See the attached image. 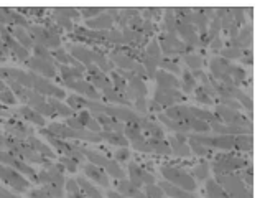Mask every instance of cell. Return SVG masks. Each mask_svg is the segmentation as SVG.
<instances>
[{"label":"cell","instance_id":"cell-28","mask_svg":"<svg viewBox=\"0 0 265 198\" xmlns=\"http://www.w3.org/2000/svg\"><path fill=\"white\" fill-rule=\"evenodd\" d=\"M142 131H145L152 139H165V132H163V129L155 121H152L150 117L145 119V124H144Z\"/></svg>","mask_w":265,"mask_h":198},{"label":"cell","instance_id":"cell-34","mask_svg":"<svg viewBox=\"0 0 265 198\" xmlns=\"http://www.w3.org/2000/svg\"><path fill=\"white\" fill-rule=\"evenodd\" d=\"M234 149L242 152H252V134H242L236 135V144Z\"/></svg>","mask_w":265,"mask_h":198},{"label":"cell","instance_id":"cell-51","mask_svg":"<svg viewBox=\"0 0 265 198\" xmlns=\"http://www.w3.org/2000/svg\"><path fill=\"white\" fill-rule=\"evenodd\" d=\"M53 19L56 20V24H58V27H63L64 30H74V25L71 24L70 19H66V17L60 15V14H53Z\"/></svg>","mask_w":265,"mask_h":198},{"label":"cell","instance_id":"cell-7","mask_svg":"<svg viewBox=\"0 0 265 198\" xmlns=\"http://www.w3.org/2000/svg\"><path fill=\"white\" fill-rule=\"evenodd\" d=\"M66 86L70 89H74V91L80 93L81 96H86V98L91 101H99L102 98V94L98 93V89H96L89 81H86V79H72V81L66 83Z\"/></svg>","mask_w":265,"mask_h":198},{"label":"cell","instance_id":"cell-61","mask_svg":"<svg viewBox=\"0 0 265 198\" xmlns=\"http://www.w3.org/2000/svg\"><path fill=\"white\" fill-rule=\"evenodd\" d=\"M30 198H54V196L48 195V193H44V191H43L42 188H38V190L30 191Z\"/></svg>","mask_w":265,"mask_h":198},{"label":"cell","instance_id":"cell-4","mask_svg":"<svg viewBox=\"0 0 265 198\" xmlns=\"http://www.w3.org/2000/svg\"><path fill=\"white\" fill-rule=\"evenodd\" d=\"M158 45L162 50V55H165L166 58H173L176 55H188L193 53L194 48H190L188 45H184L182 40H180L176 35H172V33H162L158 37Z\"/></svg>","mask_w":265,"mask_h":198},{"label":"cell","instance_id":"cell-54","mask_svg":"<svg viewBox=\"0 0 265 198\" xmlns=\"http://www.w3.org/2000/svg\"><path fill=\"white\" fill-rule=\"evenodd\" d=\"M114 157L117 162H127L128 158H130V150H128V147H119V149L116 150Z\"/></svg>","mask_w":265,"mask_h":198},{"label":"cell","instance_id":"cell-19","mask_svg":"<svg viewBox=\"0 0 265 198\" xmlns=\"http://www.w3.org/2000/svg\"><path fill=\"white\" fill-rule=\"evenodd\" d=\"M158 186L163 190V193L170 195L172 198H196L191 191H186L183 188H180V186L172 185L168 182H162V183H158Z\"/></svg>","mask_w":265,"mask_h":198},{"label":"cell","instance_id":"cell-29","mask_svg":"<svg viewBox=\"0 0 265 198\" xmlns=\"http://www.w3.org/2000/svg\"><path fill=\"white\" fill-rule=\"evenodd\" d=\"M182 76H183V81H180V84H182V88H183V94L186 96L188 93H193L196 86H198V81H196L194 76L191 75L190 70H183Z\"/></svg>","mask_w":265,"mask_h":198},{"label":"cell","instance_id":"cell-23","mask_svg":"<svg viewBox=\"0 0 265 198\" xmlns=\"http://www.w3.org/2000/svg\"><path fill=\"white\" fill-rule=\"evenodd\" d=\"M206 195L208 198H230L214 178H206Z\"/></svg>","mask_w":265,"mask_h":198},{"label":"cell","instance_id":"cell-33","mask_svg":"<svg viewBox=\"0 0 265 198\" xmlns=\"http://www.w3.org/2000/svg\"><path fill=\"white\" fill-rule=\"evenodd\" d=\"M102 96H104V98H106L107 101H110V103H114V104H120V106H127V107L130 106V103H128V101H127L126 98H124L122 94L117 93L112 86H110V88H107V89H104V91H102Z\"/></svg>","mask_w":265,"mask_h":198},{"label":"cell","instance_id":"cell-24","mask_svg":"<svg viewBox=\"0 0 265 198\" xmlns=\"http://www.w3.org/2000/svg\"><path fill=\"white\" fill-rule=\"evenodd\" d=\"M148 145L154 154H158V155H172V147L170 144L166 142L165 139H152L148 137Z\"/></svg>","mask_w":265,"mask_h":198},{"label":"cell","instance_id":"cell-22","mask_svg":"<svg viewBox=\"0 0 265 198\" xmlns=\"http://www.w3.org/2000/svg\"><path fill=\"white\" fill-rule=\"evenodd\" d=\"M100 139L107 140L110 145H117V147H128V140L124 134H117V132H110V131H102L99 132Z\"/></svg>","mask_w":265,"mask_h":198},{"label":"cell","instance_id":"cell-14","mask_svg":"<svg viewBox=\"0 0 265 198\" xmlns=\"http://www.w3.org/2000/svg\"><path fill=\"white\" fill-rule=\"evenodd\" d=\"M89 30H98V32H106V30H110L112 27H114V19L110 17V14H100L99 17H96L94 20H88Z\"/></svg>","mask_w":265,"mask_h":198},{"label":"cell","instance_id":"cell-58","mask_svg":"<svg viewBox=\"0 0 265 198\" xmlns=\"http://www.w3.org/2000/svg\"><path fill=\"white\" fill-rule=\"evenodd\" d=\"M238 101H240V103H242V106H244L246 107V109L247 111H249L250 112V114H252V98H250V96L249 94H247V93H244V91H242L239 96H238Z\"/></svg>","mask_w":265,"mask_h":198},{"label":"cell","instance_id":"cell-35","mask_svg":"<svg viewBox=\"0 0 265 198\" xmlns=\"http://www.w3.org/2000/svg\"><path fill=\"white\" fill-rule=\"evenodd\" d=\"M104 170H106V173L112 175V177L117 180H126V172L122 170V167L119 165V162L117 160H110L109 158V162H107V165L104 167Z\"/></svg>","mask_w":265,"mask_h":198},{"label":"cell","instance_id":"cell-52","mask_svg":"<svg viewBox=\"0 0 265 198\" xmlns=\"http://www.w3.org/2000/svg\"><path fill=\"white\" fill-rule=\"evenodd\" d=\"M80 12H81V15L84 17V19L91 20L92 17H99L100 14H104L106 9H88V7H82V9H80Z\"/></svg>","mask_w":265,"mask_h":198},{"label":"cell","instance_id":"cell-18","mask_svg":"<svg viewBox=\"0 0 265 198\" xmlns=\"http://www.w3.org/2000/svg\"><path fill=\"white\" fill-rule=\"evenodd\" d=\"M165 116L170 117V119H174V121H186V119H193L191 111H190V106H184V104L168 107Z\"/></svg>","mask_w":265,"mask_h":198},{"label":"cell","instance_id":"cell-46","mask_svg":"<svg viewBox=\"0 0 265 198\" xmlns=\"http://www.w3.org/2000/svg\"><path fill=\"white\" fill-rule=\"evenodd\" d=\"M107 42L109 43H114L117 47H120L126 42H124V35L119 28H110V30H107Z\"/></svg>","mask_w":265,"mask_h":198},{"label":"cell","instance_id":"cell-15","mask_svg":"<svg viewBox=\"0 0 265 198\" xmlns=\"http://www.w3.org/2000/svg\"><path fill=\"white\" fill-rule=\"evenodd\" d=\"M71 55L72 58L76 61H80L81 65H92V56H94V52L92 50H89L86 47H81V45H72L71 47Z\"/></svg>","mask_w":265,"mask_h":198},{"label":"cell","instance_id":"cell-26","mask_svg":"<svg viewBox=\"0 0 265 198\" xmlns=\"http://www.w3.org/2000/svg\"><path fill=\"white\" fill-rule=\"evenodd\" d=\"M16 112H18V114L24 117V119H26V121H30V122H33V124H38V126H44V119H43V116L38 114V112H36L35 109H32V107L22 106V107H18V109H16Z\"/></svg>","mask_w":265,"mask_h":198},{"label":"cell","instance_id":"cell-27","mask_svg":"<svg viewBox=\"0 0 265 198\" xmlns=\"http://www.w3.org/2000/svg\"><path fill=\"white\" fill-rule=\"evenodd\" d=\"M78 185H80V188L82 191V195L84 196H88V198H102V195H100V191L96 188V186L89 182V180H86L84 177H80L76 180Z\"/></svg>","mask_w":265,"mask_h":198},{"label":"cell","instance_id":"cell-3","mask_svg":"<svg viewBox=\"0 0 265 198\" xmlns=\"http://www.w3.org/2000/svg\"><path fill=\"white\" fill-rule=\"evenodd\" d=\"M162 175L166 178L168 183L176 185L186 191H193L196 188V180L193 178V175H190L186 170H183V168H178L173 165H163Z\"/></svg>","mask_w":265,"mask_h":198},{"label":"cell","instance_id":"cell-40","mask_svg":"<svg viewBox=\"0 0 265 198\" xmlns=\"http://www.w3.org/2000/svg\"><path fill=\"white\" fill-rule=\"evenodd\" d=\"M210 172H211L210 163H208V162H200L198 165H194V168H193V178L206 180V178H210Z\"/></svg>","mask_w":265,"mask_h":198},{"label":"cell","instance_id":"cell-1","mask_svg":"<svg viewBox=\"0 0 265 198\" xmlns=\"http://www.w3.org/2000/svg\"><path fill=\"white\" fill-rule=\"evenodd\" d=\"M249 165H250V162L247 157H242L238 154H222L214 158L212 170L216 175L232 173L234 170H242V168H246Z\"/></svg>","mask_w":265,"mask_h":198},{"label":"cell","instance_id":"cell-16","mask_svg":"<svg viewBox=\"0 0 265 198\" xmlns=\"http://www.w3.org/2000/svg\"><path fill=\"white\" fill-rule=\"evenodd\" d=\"M84 172L91 180L94 182H98L99 185L102 186H109V178H107V173L104 168H100L98 165H92V163H88L86 167H84Z\"/></svg>","mask_w":265,"mask_h":198},{"label":"cell","instance_id":"cell-44","mask_svg":"<svg viewBox=\"0 0 265 198\" xmlns=\"http://www.w3.org/2000/svg\"><path fill=\"white\" fill-rule=\"evenodd\" d=\"M66 191H68V198H86L82 195V191L80 188V185H78V182L72 178H70L66 182Z\"/></svg>","mask_w":265,"mask_h":198},{"label":"cell","instance_id":"cell-31","mask_svg":"<svg viewBox=\"0 0 265 198\" xmlns=\"http://www.w3.org/2000/svg\"><path fill=\"white\" fill-rule=\"evenodd\" d=\"M183 61L188 65L190 71H196V70H202V65H204V60L200 53H188L183 56Z\"/></svg>","mask_w":265,"mask_h":198},{"label":"cell","instance_id":"cell-32","mask_svg":"<svg viewBox=\"0 0 265 198\" xmlns=\"http://www.w3.org/2000/svg\"><path fill=\"white\" fill-rule=\"evenodd\" d=\"M48 104L53 107V111L56 112V116H63V117H72V111L70 106H66L61 103L60 99H56V98H52L48 101Z\"/></svg>","mask_w":265,"mask_h":198},{"label":"cell","instance_id":"cell-13","mask_svg":"<svg viewBox=\"0 0 265 198\" xmlns=\"http://www.w3.org/2000/svg\"><path fill=\"white\" fill-rule=\"evenodd\" d=\"M155 79H156V88H163V89H178L182 84H180V79L172 75L168 71H156L155 73Z\"/></svg>","mask_w":265,"mask_h":198},{"label":"cell","instance_id":"cell-6","mask_svg":"<svg viewBox=\"0 0 265 198\" xmlns=\"http://www.w3.org/2000/svg\"><path fill=\"white\" fill-rule=\"evenodd\" d=\"M186 99V96L178 91V89H163V88H156L155 91V98L154 101L160 107H172V106H176V103H182V101Z\"/></svg>","mask_w":265,"mask_h":198},{"label":"cell","instance_id":"cell-50","mask_svg":"<svg viewBox=\"0 0 265 198\" xmlns=\"http://www.w3.org/2000/svg\"><path fill=\"white\" fill-rule=\"evenodd\" d=\"M60 163L66 168L68 172H76L78 170V162L74 160V158H71V157L63 155L60 158Z\"/></svg>","mask_w":265,"mask_h":198},{"label":"cell","instance_id":"cell-10","mask_svg":"<svg viewBox=\"0 0 265 198\" xmlns=\"http://www.w3.org/2000/svg\"><path fill=\"white\" fill-rule=\"evenodd\" d=\"M26 65L30 66L32 70H35L36 73H40V75L46 76V78H54L56 76V71H54V66H53V65H58L56 61H48V60L38 58V56H33V58L26 60Z\"/></svg>","mask_w":265,"mask_h":198},{"label":"cell","instance_id":"cell-2","mask_svg":"<svg viewBox=\"0 0 265 198\" xmlns=\"http://www.w3.org/2000/svg\"><path fill=\"white\" fill-rule=\"evenodd\" d=\"M216 182L222 186L230 198H252V190L246 186V183L234 173H221L216 175Z\"/></svg>","mask_w":265,"mask_h":198},{"label":"cell","instance_id":"cell-30","mask_svg":"<svg viewBox=\"0 0 265 198\" xmlns=\"http://www.w3.org/2000/svg\"><path fill=\"white\" fill-rule=\"evenodd\" d=\"M81 154L86 155L89 160H91L92 165H98L100 168H104L107 165V162H109V158H107L106 155L102 154H99V152H96V150H89V149H81Z\"/></svg>","mask_w":265,"mask_h":198},{"label":"cell","instance_id":"cell-45","mask_svg":"<svg viewBox=\"0 0 265 198\" xmlns=\"http://www.w3.org/2000/svg\"><path fill=\"white\" fill-rule=\"evenodd\" d=\"M68 106H70L72 111H80L82 107H88V99L81 98V96L71 94V96H68Z\"/></svg>","mask_w":265,"mask_h":198},{"label":"cell","instance_id":"cell-17","mask_svg":"<svg viewBox=\"0 0 265 198\" xmlns=\"http://www.w3.org/2000/svg\"><path fill=\"white\" fill-rule=\"evenodd\" d=\"M122 35H124V42H126L128 47L142 50V47L146 43V37H144L142 33H138V32L130 30V28H124Z\"/></svg>","mask_w":265,"mask_h":198},{"label":"cell","instance_id":"cell-20","mask_svg":"<svg viewBox=\"0 0 265 198\" xmlns=\"http://www.w3.org/2000/svg\"><path fill=\"white\" fill-rule=\"evenodd\" d=\"M144 173H145V170L138 165L137 162L128 163V178H130L128 182H130L134 186H137V188L144 186Z\"/></svg>","mask_w":265,"mask_h":198},{"label":"cell","instance_id":"cell-55","mask_svg":"<svg viewBox=\"0 0 265 198\" xmlns=\"http://www.w3.org/2000/svg\"><path fill=\"white\" fill-rule=\"evenodd\" d=\"M132 149H135V150H138V152H152V149H150V145H148V140H146L145 137L144 139H140V140H135V142H132Z\"/></svg>","mask_w":265,"mask_h":198},{"label":"cell","instance_id":"cell-8","mask_svg":"<svg viewBox=\"0 0 265 198\" xmlns=\"http://www.w3.org/2000/svg\"><path fill=\"white\" fill-rule=\"evenodd\" d=\"M168 144L172 147V154L176 155V157H184L188 158L191 155V150H190V145H188V137H186V134H173L170 135V139H168Z\"/></svg>","mask_w":265,"mask_h":198},{"label":"cell","instance_id":"cell-37","mask_svg":"<svg viewBox=\"0 0 265 198\" xmlns=\"http://www.w3.org/2000/svg\"><path fill=\"white\" fill-rule=\"evenodd\" d=\"M110 83H112V88L116 89L119 94H126V89H127V83L126 79H124L117 71H110Z\"/></svg>","mask_w":265,"mask_h":198},{"label":"cell","instance_id":"cell-47","mask_svg":"<svg viewBox=\"0 0 265 198\" xmlns=\"http://www.w3.org/2000/svg\"><path fill=\"white\" fill-rule=\"evenodd\" d=\"M221 55H222V58L224 60H240V56H242V50L239 48H236V47H226L221 50Z\"/></svg>","mask_w":265,"mask_h":198},{"label":"cell","instance_id":"cell-9","mask_svg":"<svg viewBox=\"0 0 265 198\" xmlns=\"http://www.w3.org/2000/svg\"><path fill=\"white\" fill-rule=\"evenodd\" d=\"M124 98H126L128 103L134 99H140V98H146V84L144 79H140L138 76H134L130 81L127 84V89H126V94H124Z\"/></svg>","mask_w":265,"mask_h":198},{"label":"cell","instance_id":"cell-39","mask_svg":"<svg viewBox=\"0 0 265 198\" xmlns=\"http://www.w3.org/2000/svg\"><path fill=\"white\" fill-rule=\"evenodd\" d=\"M144 55L146 56V58H152V60H155V61H158V63H160V60H162V50H160L158 42H156V40L150 42L148 47L145 48Z\"/></svg>","mask_w":265,"mask_h":198},{"label":"cell","instance_id":"cell-36","mask_svg":"<svg viewBox=\"0 0 265 198\" xmlns=\"http://www.w3.org/2000/svg\"><path fill=\"white\" fill-rule=\"evenodd\" d=\"M186 127H188V131H196V132H210L211 131V126L204 121H200V119H186L184 121Z\"/></svg>","mask_w":265,"mask_h":198},{"label":"cell","instance_id":"cell-43","mask_svg":"<svg viewBox=\"0 0 265 198\" xmlns=\"http://www.w3.org/2000/svg\"><path fill=\"white\" fill-rule=\"evenodd\" d=\"M165 30L166 33H172V35H176V19H174L173 9H166L165 10Z\"/></svg>","mask_w":265,"mask_h":198},{"label":"cell","instance_id":"cell-11","mask_svg":"<svg viewBox=\"0 0 265 198\" xmlns=\"http://www.w3.org/2000/svg\"><path fill=\"white\" fill-rule=\"evenodd\" d=\"M86 70L89 73V79H91V84L96 88V89H107V88H110L112 86V83H110V78L106 75L104 71H100L98 66L96 65H89L86 66Z\"/></svg>","mask_w":265,"mask_h":198},{"label":"cell","instance_id":"cell-25","mask_svg":"<svg viewBox=\"0 0 265 198\" xmlns=\"http://www.w3.org/2000/svg\"><path fill=\"white\" fill-rule=\"evenodd\" d=\"M158 119L160 121L165 124V126L170 129V131H173L174 134H184V132H190L188 131V127H186V124L184 121H174V119H170V117H166L163 112H160L158 114Z\"/></svg>","mask_w":265,"mask_h":198},{"label":"cell","instance_id":"cell-48","mask_svg":"<svg viewBox=\"0 0 265 198\" xmlns=\"http://www.w3.org/2000/svg\"><path fill=\"white\" fill-rule=\"evenodd\" d=\"M194 96H196V99H198V103L208 104V106H212V103H214V99H212L211 96L208 94L201 86H196V89H194Z\"/></svg>","mask_w":265,"mask_h":198},{"label":"cell","instance_id":"cell-38","mask_svg":"<svg viewBox=\"0 0 265 198\" xmlns=\"http://www.w3.org/2000/svg\"><path fill=\"white\" fill-rule=\"evenodd\" d=\"M124 135L127 137V140H130V142H135V140H140L144 139L145 135L142 132V129L134 126V124H126V131H124Z\"/></svg>","mask_w":265,"mask_h":198},{"label":"cell","instance_id":"cell-21","mask_svg":"<svg viewBox=\"0 0 265 198\" xmlns=\"http://www.w3.org/2000/svg\"><path fill=\"white\" fill-rule=\"evenodd\" d=\"M117 188H119L120 195H124L126 198H146L144 191H140V188L134 186L127 180H120V183H117Z\"/></svg>","mask_w":265,"mask_h":198},{"label":"cell","instance_id":"cell-59","mask_svg":"<svg viewBox=\"0 0 265 198\" xmlns=\"http://www.w3.org/2000/svg\"><path fill=\"white\" fill-rule=\"evenodd\" d=\"M146 111H148V103H146V99L145 98L135 99V112H137V114H145Z\"/></svg>","mask_w":265,"mask_h":198},{"label":"cell","instance_id":"cell-53","mask_svg":"<svg viewBox=\"0 0 265 198\" xmlns=\"http://www.w3.org/2000/svg\"><path fill=\"white\" fill-rule=\"evenodd\" d=\"M238 177H239L240 180H244L246 186H250V188H252V167L242 168V170L239 172Z\"/></svg>","mask_w":265,"mask_h":198},{"label":"cell","instance_id":"cell-5","mask_svg":"<svg viewBox=\"0 0 265 198\" xmlns=\"http://www.w3.org/2000/svg\"><path fill=\"white\" fill-rule=\"evenodd\" d=\"M214 116H216L221 124L226 126H242V127H252V121L247 119L246 116H242L239 111L230 109V107H226L222 104L216 106L214 109Z\"/></svg>","mask_w":265,"mask_h":198},{"label":"cell","instance_id":"cell-41","mask_svg":"<svg viewBox=\"0 0 265 198\" xmlns=\"http://www.w3.org/2000/svg\"><path fill=\"white\" fill-rule=\"evenodd\" d=\"M188 145H190L191 154H194V155H198V157H208V155H211V149H210V147L201 145V144L196 142V140H193V139H188Z\"/></svg>","mask_w":265,"mask_h":198},{"label":"cell","instance_id":"cell-56","mask_svg":"<svg viewBox=\"0 0 265 198\" xmlns=\"http://www.w3.org/2000/svg\"><path fill=\"white\" fill-rule=\"evenodd\" d=\"M140 12L145 17V20H152V19H158L163 10L162 9H140Z\"/></svg>","mask_w":265,"mask_h":198},{"label":"cell","instance_id":"cell-60","mask_svg":"<svg viewBox=\"0 0 265 198\" xmlns=\"http://www.w3.org/2000/svg\"><path fill=\"white\" fill-rule=\"evenodd\" d=\"M210 48L212 50V52H221V50L224 48V42H222V38H221V37L214 38L212 42L210 43Z\"/></svg>","mask_w":265,"mask_h":198},{"label":"cell","instance_id":"cell-49","mask_svg":"<svg viewBox=\"0 0 265 198\" xmlns=\"http://www.w3.org/2000/svg\"><path fill=\"white\" fill-rule=\"evenodd\" d=\"M145 195L146 198H163V190L158 185H145Z\"/></svg>","mask_w":265,"mask_h":198},{"label":"cell","instance_id":"cell-42","mask_svg":"<svg viewBox=\"0 0 265 198\" xmlns=\"http://www.w3.org/2000/svg\"><path fill=\"white\" fill-rule=\"evenodd\" d=\"M158 66H162L163 68V71H168V73H172V75H182V68H180V65L176 63V61H173V60H170V58H162L160 60V65Z\"/></svg>","mask_w":265,"mask_h":198},{"label":"cell","instance_id":"cell-12","mask_svg":"<svg viewBox=\"0 0 265 198\" xmlns=\"http://www.w3.org/2000/svg\"><path fill=\"white\" fill-rule=\"evenodd\" d=\"M109 60H110L112 65L119 66L120 70H124V71H132V73H135L137 66L140 65V63H137V61H134L132 58H128V56L122 55V53H117V52H110V53H109Z\"/></svg>","mask_w":265,"mask_h":198},{"label":"cell","instance_id":"cell-57","mask_svg":"<svg viewBox=\"0 0 265 198\" xmlns=\"http://www.w3.org/2000/svg\"><path fill=\"white\" fill-rule=\"evenodd\" d=\"M56 14H60V15H63L66 17V19H76V17H80V10L78 9H56L54 10Z\"/></svg>","mask_w":265,"mask_h":198}]
</instances>
